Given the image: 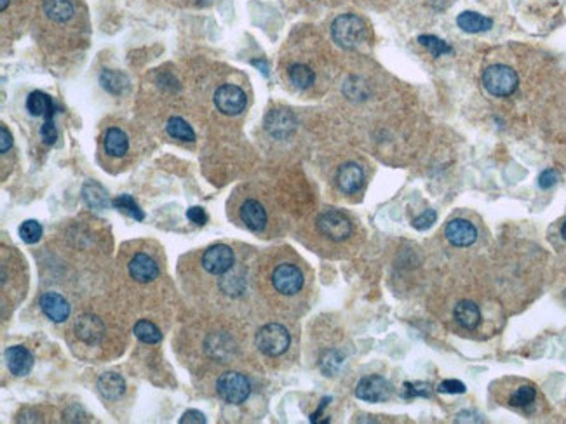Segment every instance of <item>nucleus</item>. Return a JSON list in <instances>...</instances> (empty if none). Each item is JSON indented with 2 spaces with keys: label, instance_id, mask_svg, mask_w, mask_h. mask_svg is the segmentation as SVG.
Here are the masks:
<instances>
[{
  "label": "nucleus",
  "instance_id": "obj_6",
  "mask_svg": "<svg viewBox=\"0 0 566 424\" xmlns=\"http://www.w3.org/2000/svg\"><path fill=\"white\" fill-rule=\"evenodd\" d=\"M317 228L325 237L333 242H342L350 237L352 233V223L344 212L337 209H330L322 212L317 219Z\"/></svg>",
  "mask_w": 566,
  "mask_h": 424
},
{
  "label": "nucleus",
  "instance_id": "obj_1",
  "mask_svg": "<svg viewBox=\"0 0 566 424\" xmlns=\"http://www.w3.org/2000/svg\"><path fill=\"white\" fill-rule=\"evenodd\" d=\"M366 28L363 19L356 14H342L331 25V37L340 48L356 49L364 40Z\"/></svg>",
  "mask_w": 566,
  "mask_h": 424
},
{
  "label": "nucleus",
  "instance_id": "obj_10",
  "mask_svg": "<svg viewBox=\"0 0 566 424\" xmlns=\"http://www.w3.org/2000/svg\"><path fill=\"white\" fill-rule=\"evenodd\" d=\"M445 237L455 247H471L477 240V230L467 219H453L446 225Z\"/></svg>",
  "mask_w": 566,
  "mask_h": 424
},
{
  "label": "nucleus",
  "instance_id": "obj_33",
  "mask_svg": "<svg viewBox=\"0 0 566 424\" xmlns=\"http://www.w3.org/2000/svg\"><path fill=\"white\" fill-rule=\"evenodd\" d=\"M403 395L406 398H415V396H429L430 395V386L427 383H406L404 384V391Z\"/></svg>",
  "mask_w": 566,
  "mask_h": 424
},
{
  "label": "nucleus",
  "instance_id": "obj_3",
  "mask_svg": "<svg viewBox=\"0 0 566 424\" xmlns=\"http://www.w3.org/2000/svg\"><path fill=\"white\" fill-rule=\"evenodd\" d=\"M256 348L267 357H279L290 348L291 336L288 329L281 323H267L256 334Z\"/></svg>",
  "mask_w": 566,
  "mask_h": 424
},
{
  "label": "nucleus",
  "instance_id": "obj_11",
  "mask_svg": "<svg viewBox=\"0 0 566 424\" xmlns=\"http://www.w3.org/2000/svg\"><path fill=\"white\" fill-rule=\"evenodd\" d=\"M265 129L277 140H284L296 129V118L291 111L274 110L265 118Z\"/></svg>",
  "mask_w": 566,
  "mask_h": 424
},
{
  "label": "nucleus",
  "instance_id": "obj_34",
  "mask_svg": "<svg viewBox=\"0 0 566 424\" xmlns=\"http://www.w3.org/2000/svg\"><path fill=\"white\" fill-rule=\"evenodd\" d=\"M436 219H437V214L434 211H425L423 212V214H420L418 216V218H415V221H413V228H417V230H420V231H423V230H429L430 226L434 225V223H436Z\"/></svg>",
  "mask_w": 566,
  "mask_h": 424
},
{
  "label": "nucleus",
  "instance_id": "obj_38",
  "mask_svg": "<svg viewBox=\"0 0 566 424\" xmlns=\"http://www.w3.org/2000/svg\"><path fill=\"white\" fill-rule=\"evenodd\" d=\"M187 218L190 219L192 223H195V225H197V226L206 225V221H207V216H206V212H204L202 207H199V206L190 207V209L187 211Z\"/></svg>",
  "mask_w": 566,
  "mask_h": 424
},
{
  "label": "nucleus",
  "instance_id": "obj_4",
  "mask_svg": "<svg viewBox=\"0 0 566 424\" xmlns=\"http://www.w3.org/2000/svg\"><path fill=\"white\" fill-rule=\"evenodd\" d=\"M217 389L218 395L227 403L239 406V403H244L249 398L251 384H249L248 377L242 376L241 372H225L218 377Z\"/></svg>",
  "mask_w": 566,
  "mask_h": 424
},
{
  "label": "nucleus",
  "instance_id": "obj_36",
  "mask_svg": "<svg viewBox=\"0 0 566 424\" xmlns=\"http://www.w3.org/2000/svg\"><path fill=\"white\" fill-rule=\"evenodd\" d=\"M465 384L460 383V381L457 379H448V381H442L441 384H439L437 391L439 393H448V395H462V393H465Z\"/></svg>",
  "mask_w": 566,
  "mask_h": 424
},
{
  "label": "nucleus",
  "instance_id": "obj_9",
  "mask_svg": "<svg viewBox=\"0 0 566 424\" xmlns=\"http://www.w3.org/2000/svg\"><path fill=\"white\" fill-rule=\"evenodd\" d=\"M391 384L382 376H366L357 383L356 396L364 402H385L391 398Z\"/></svg>",
  "mask_w": 566,
  "mask_h": 424
},
{
  "label": "nucleus",
  "instance_id": "obj_41",
  "mask_svg": "<svg viewBox=\"0 0 566 424\" xmlns=\"http://www.w3.org/2000/svg\"><path fill=\"white\" fill-rule=\"evenodd\" d=\"M561 237H563L565 240H566V221L563 223V226H561Z\"/></svg>",
  "mask_w": 566,
  "mask_h": 424
},
{
  "label": "nucleus",
  "instance_id": "obj_24",
  "mask_svg": "<svg viewBox=\"0 0 566 424\" xmlns=\"http://www.w3.org/2000/svg\"><path fill=\"white\" fill-rule=\"evenodd\" d=\"M82 199L91 209L102 211L109 206V195H107V190L96 181H87L82 188Z\"/></svg>",
  "mask_w": 566,
  "mask_h": 424
},
{
  "label": "nucleus",
  "instance_id": "obj_18",
  "mask_svg": "<svg viewBox=\"0 0 566 424\" xmlns=\"http://www.w3.org/2000/svg\"><path fill=\"white\" fill-rule=\"evenodd\" d=\"M26 110L30 111V115L33 117H44V118H53L55 115L56 106L55 101L51 99V96L45 94L42 91H33L32 94L28 96L26 99Z\"/></svg>",
  "mask_w": 566,
  "mask_h": 424
},
{
  "label": "nucleus",
  "instance_id": "obj_32",
  "mask_svg": "<svg viewBox=\"0 0 566 424\" xmlns=\"http://www.w3.org/2000/svg\"><path fill=\"white\" fill-rule=\"evenodd\" d=\"M537 398V391H535L533 386H521L514 391V395L511 396V406L525 408L531 406Z\"/></svg>",
  "mask_w": 566,
  "mask_h": 424
},
{
  "label": "nucleus",
  "instance_id": "obj_26",
  "mask_svg": "<svg viewBox=\"0 0 566 424\" xmlns=\"http://www.w3.org/2000/svg\"><path fill=\"white\" fill-rule=\"evenodd\" d=\"M288 75H290L293 86L298 89H309L315 80V73L307 65L302 63L291 65L290 70H288Z\"/></svg>",
  "mask_w": 566,
  "mask_h": 424
},
{
  "label": "nucleus",
  "instance_id": "obj_42",
  "mask_svg": "<svg viewBox=\"0 0 566 424\" xmlns=\"http://www.w3.org/2000/svg\"><path fill=\"white\" fill-rule=\"evenodd\" d=\"M7 6H9V0H2V11H6Z\"/></svg>",
  "mask_w": 566,
  "mask_h": 424
},
{
  "label": "nucleus",
  "instance_id": "obj_31",
  "mask_svg": "<svg viewBox=\"0 0 566 424\" xmlns=\"http://www.w3.org/2000/svg\"><path fill=\"white\" fill-rule=\"evenodd\" d=\"M19 237L25 244H36V242L40 240L42 237V226L38 221H33V219H28V221L23 223L19 226Z\"/></svg>",
  "mask_w": 566,
  "mask_h": 424
},
{
  "label": "nucleus",
  "instance_id": "obj_13",
  "mask_svg": "<svg viewBox=\"0 0 566 424\" xmlns=\"http://www.w3.org/2000/svg\"><path fill=\"white\" fill-rule=\"evenodd\" d=\"M131 279L140 284H148L159 277V266L146 254H136L128 264Z\"/></svg>",
  "mask_w": 566,
  "mask_h": 424
},
{
  "label": "nucleus",
  "instance_id": "obj_15",
  "mask_svg": "<svg viewBox=\"0 0 566 424\" xmlns=\"http://www.w3.org/2000/svg\"><path fill=\"white\" fill-rule=\"evenodd\" d=\"M364 181L363 169L357 164H345L338 169L337 184L344 194H356Z\"/></svg>",
  "mask_w": 566,
  "mask_h": 424
},
{
  "label": "nucleus",
  "instance_id": "obj_2",
  "mask_svg": "<svg viewBox=\"0 0 566 424\" xmlns=\"http://www.w3.org/2000/svg\"><path fill=\"white\" fill-rule=\"evenodd\" d=\"M518 73L506 65H491L483 73V86L495 98H507L518 89Z\"/></svg>",
  "mask_w": 566,
  "mask_h": 424
},
{
  "label": "nucleus",
  "instance_id": "obj_23",
  "mask_svg": "<svg viewBox=\"0 0 566 424\" xmlns=\"http://www.w3.org/2000/svg\"><path fill=\"white\" fill-rule=\"evenodd\" d=\"M129 150V140L124 130L110 127L105 134V152L110 157H124Z\"/></svg>",
  "mask_w": 566,
  "mask_h": 424
},
{
  "label": "nucleus",
  "instance_id": "obj_40",
  "mask_svg": "<svg viewBox=\"0 0 566 424\" xmlns=\"http://www.w3.org/2000/svg\"><path fill=\"white\" fill-rule=\"evenodd\" d=\"M0 138H2V146H0V152H2V155H4V153L9 152L11 145H13V138H11V133L7 130V127H4V125L0 127Z\"/></svg>",
  "mask_w": 566,
  "mask_h": 424
},
{
  "label": "nucleus",
  "instance_id": "obj_28",
  "mask_svg": "<svg viewBox=\"0 0 566 424\" xmlns=\"http://www.w3.org/2000/svg\"><path fill=\"white\" fill-rule=\"evenodd\" d=\"M99 82H102L103 89H107L111 94H121L128 87V79L121 72L114 70L103 72L102 77H99Z\"/></svg>",
  "mask_w": 566,
  "mask_h": 424
},
{
  "label": "nucleus",
  "instance_id": "obj_16",
  "mask_svg": "<svg viewBox=\"0 0 566 424\" xmlns=\"http://www.w3.org/2000/svg\"><path fill=\"white\" fill-rule=\"evenodd\" d=\"M241 219L249 230L260 231L267 225V211L255 199H248L241 206Z\"/></svg>",
  "mask_w": 566,
  "mask_h": 424
},
{
  "label": "nucleus",
  "instance_id": "obj_20",
  "mask_svg": "<svg viewBox=\"0 0 566 424\" xmlns=\"http://www.w3.org/2000/svg\"><path fill=\"white\" fill-rule=\"evenodd\" d=\"M42 9H44L45 16L55 23L70 21L73 13H75L72 0H44Z\"/></svg>",
  "mask_w": 566,
  "mask_h": 424
},
{
  "label": "nucleus",
  "instance_id": "obj_7",
  "mask_svg": "<svg viewBox=\"0 0 566 424\" xmlns=\"http://www.w3.org/2000/svg\"><path fill=\"white\" fill-rule=\"evenodd\" d=\"M236 263L234 250L229 245H213L202 254V268L211 275H225Z\"/></svg>",
  "mask_w": 566,
  "mask_h": 424
},
{
  "label": "nucleus",
  "instance_id": "obj_39",
  "mask_svg": "<svg viewBox=\"0 0 566 424\" xmlns=\"http://www.w3.org/2000/svg\"><path fill=\"white\" fill-rule=\"evenodd\" d=\"M188 423H190V424H194V423L204 424V423H206V415H204L202 412H199V411H187L182 415V419H180V424H188Z\"/></svg>",
  "mask_w": 566,
  "mask_h": 424
},
{
  "label": "nucleus",
  "instance_id": "obj_29",
  "mask_svg": "<svg viewBox=\"0 0 566 424\" xmlns=\"http://www.w3.org/2000/svg\"><path fill=\"white\" fill-rule=\"evenodd\" d=\"M111 206H114L115 209L124 212V214L131 216L133 219H136V221H143V219H145L143 211L140 209V206H138V203L134 202V199L131 195L117 196V199H114Z\"/></svg>",
  "mask_w": 566,
  "mask_h": 424
},
{
  "label": "nucleus",
  "instance_id": "obj_37",
  "mask_svg": "<svg viewBox=\"0 0 566 424\" xmlns=\"http://www.w3.org/2000/svg\"><path fill=\"white\" fill-rule=\"evenodd\" d=\"M557 181H560V174H557L554 169H545V171L538 176V186H540L542 190H549V188H553Z\"/></svg>",
  "mask_w": 566,
  "mask_h": 424
},
{
  "label": "nucleus",
  "instance_id": "obj_12",
  "mask_svg": "<svg viewBox=\"0 0 566 424\" xmlns=\"http://www.w3.org/2000/svg\"><path fill=\"white\" fill-rule=\"evenodd\" d=\"M40 310L51 322L61 323L70 317V304L58 292H45L40 298Z\"/></svg>",
  "mask_w": 566,
  "mask_h": 424
},
{
  "label": "nucleus",
  "instance_id": "obj_27",
  "mask_svg": "<svg viewBox=\"0 0 566 424\" xmlns=\"http://www.w3.org/2000/svg\"><path fill=\"white\" fill-rule=\"evenodd\" d=\"M165 130H168L169 136L175 138V140L187 141V143L195 140L194 130H192V127L188 125V122H185L182 117L169 118L168 124H165Z\"/></svg>",
  "mask_w": 566,
  "mask_h": 424
},
{
  "label": "nucleus",
  "instance_id": "obj_14",
  "mask_svg": "<svg viewBox=\"0 0 566 424\" xmlns=\"http://www.w3.org/2000/svg\"><path fill=\"white\" fill-rule=\"evenodd\" d=\"M6 362L9 372L18 377L28 376L33 367V357L25 346H11L6 352Z\"/></svg>",
  "mask_w": 566,
  "mask_h": 424
},
{
  "label": "nucleus",
  "instance_id": "obj_30",
  "mask_svg": "<svg viewBox=\"0 0 566 424\" xmlns=\"http://www.w3.org/2000/svg\"><path fill=\"white\" fill-rule=\"evenodd\" d=\"M418 42L423 45V48H427L432 54L434 57H439V56H445V54H450L453 52L452 45L448 44V42L441 40V38L434 37V35H420L418 37Z\"/></svg>",
  "mask_w": 566,
  "mask_h": 424
},
{
  "label": "nucleus",
  "instance_id": "obj_21",
  "mask_svg": "<svg viewBox=\"0 0 566 424\" xmlns=\"http://www.w3.org/2000/svg\"><path fill=\"white\" fill-rule=\"evenodd\" d=\"M457 25L458 28L464 30L465 33H481V32H488V30L494 26V21H491L490 18H484L477 13L465 11V13L458 14Z\"/></svg>",
  "mask_w": 566,
  "mask_h": 424
},
{
  "label": "nucleus",
  "instance_id": "obj_25",
  "mask_svg": "<svg viewBox=\"0 0 566 424\" xmlns=\"http://www.w3.org/2000/svg\"><path fill=\"white\" fill-rule=\"evenodd\" d=\"M133 333L145 345H157V342L163 341V333L150 320H140V322L134 323Z\"/></svg>",
  "mask_w": 566,
  "mask_h": 424
},
{
  "label": "nucleus",
  "instance_id": "obj_5",
  "mask_svg": "<svg viewBox=\"0 0 566 424\" xmlns=\"http://www.w3.org/2000/svg\"><path fill=\"white\" fill-rule=\"evenodd\" d=\"M305 279H303L302 269L296 264L283 263L272 272V285L279 294L295 296L303 289Z\"/></svg>",
  "mask_w": 566,
  "mask_h": 424
},
{
  "label": "nucleus",
  "instance_id": "obj_17",
  "mask_svg": "<svg viewBox=\"0 0 566 424\" xmlns=\"http://www.w3.org/2000/svg\"><path fill=\"white\" fill-rule=\"evenodd\" d=\"M75 333L87 345H96L103 337L105 325L102 323V320L91 317V315H84V317L77 318Z\"/></svg>",
  "mask_w": 566,
  "mask_h": 424
},
{
  "label": "nucleus",
  "instance_id": "obj_22",
  "mask_svg": "<svg viewBox=\"0 0 566 424\" xmlns=\"http://www.w3.org/2000/svg\"><path fill=\"white\" fill-rule=\"evenodd\" d=\"M98 389L107 400H117L119 396L124 395L126 383L119 374L107 372L103 376H99L98 379Z\"/></svg>",
  "mask_w": 566,
  "mask_h": 424
},
{
  "label": "nucleus",
  "instance_id": "obj_19",
  "mask_svg": "<svg viewBox=\"0 0 566 424\" xmlns=\"http://www.w3.org/2000/svg\"><path fill=\"white\" fill-rule=\"evenodd\" d=\"M453 315H455L458 325L464 327V329L467 330L476 329L481 322V311L472 301H460V303L455 306Z\"/></svg>",
  "mask_w": 566,
  "mask_h": 424
},
{
  "label": "nucleus",
  "instance_id": "obj_8",
  "mask_svg": "<svg viewBox=\"0 0 566 424\" xmlns=\"http://www.w3.org/2000/svg\"><path fill=\"white\" fill-rule=\"evenodd\" d=\"M246 103H248L246 92L234 84L218 87V91L214 92V105L225 115H239L244 111Z\"/></svg>",
  "mask_w": 566,
  "mask_h": 424
},
{
  "label": "nucleus",
  "instance_id": "obj_35",
  "mask_svg": "<svg viewBox=\"0 0 566 424\" xmlns=\"http://www.w3.org/2000/svg\"><path fill=\"white\" fill-rule=\"evenodd\" d=\"M40 136H42V140H44L45 145H55L58 140V129H56L55 122H53V118H45L44 125H42V129H40Z\"/></svg>",
  "mask_w": 566,
  "mask_h": 424
}]
</instances>
